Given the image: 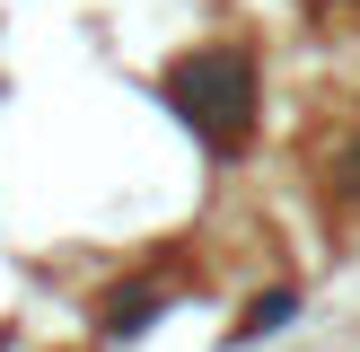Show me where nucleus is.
Returning a JSON list of instances; mask_svg holds the SVG:
<instances>
[{
    "mask_svg": "<svg viewBox=\"0 0 360 352\" xmlns=\"http://www.w3.org/2000/svg\"><path fill=\"white\" fill-rule=\"evenodd\" d=\"M176 106H185V123L211 141V150H238L246 123H255V53L246 44H202L176 62Z\"/></svg>",
    "mask_w": 360,
    "mask_h": 352,
    "instance_id": "nucleus-1",
    "label": "nucleus"
},
{
    "mask_svg": "<svg viewBox=\"0 0 360 352\" xmlns=\"http://www.w3.org/2000/svg\"><path fill=\"white\" fill-rule=\"evenodd\" d=\"M158 308H167V282H132V291L105 299V334H141Z\"/></svg>",
    "mask_w": 360,
    "mask_h": 352,
    "instance_id": "nucleus-2",
    "label": "nucleus"
},
{
    "mask_svg": "<svg viewBox=\"0 0 360 352\" xmlns=\"http://www.w3.org/2000/svg\"><path fill=\"white\" fill-rule=\"evenodd\" d=\"M299 308V291H264L255 308H246V326H238V344H255V334H281V317Z\"/></svg>",
    "mask_w": 360,
    "mask_h": 352,
    "instance_id": "nucleus-3",
    "label": "nucleus"
},
{
    "mask_svg": "<svg viewBox=\"0 0 360 352\" xmlns=\"http://www.w3.org/2000/svg\"><path fill=\"white\" fill-rule=\"evenodd\" d=\"M334 176H343V194H360V123L334 141Z\"/></svg>",
    "mask_w": 360,
    "mask_h": 352,
    "instance_id": "nucleus-4",
    "label": "nucleus"
}]
</instances>
